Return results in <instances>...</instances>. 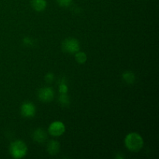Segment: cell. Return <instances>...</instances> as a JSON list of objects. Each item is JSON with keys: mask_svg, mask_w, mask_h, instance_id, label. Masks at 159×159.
I'll return each mask as SVG.
<instances>
[{"mask_svg": "<svg viewBox=\"0 0 159 159\" xmlns=\"http://www.w3.org/2000/svg\"><path fill=\"white\" fill-rule=\"evenodd\" d=\"M33 138L36 142L43 143L48 138V134L43 129L37 128L33 133Z\"/></svg>", "mask_w": 159, "mask_h": 159, "instance_id": "obj_7", "label": "cell"}, {"mask_svg": "<svg viewBox=\"0 0 159 159\" xmlns=\"http://www.w3.org/2000/svg\"><path fill=\"white\" fill-rule=\"evenodd\" d=\"M62 49L65 52L68 54H75L80 50V44L77 39L70 38L66 39L62 43Z\"/></svg>", "mask_w": 159, "mask_h": 159, "instance_id": "obj_3", "label": "cell"}, {"mask_svg": "<svg viewBox=\"0 0 159 159\" xmlns=\"http://www.w3.org/2000/svg\"><path fill=\"white\" fill-rule=\"evenodd\" d=\"M59 102L61 104L62 106H68L69 104V98H68L67 93H65V94H61V96H59Z\"/></svg>", "mask_w": 159, "mask_h": 159, "instance_id": "obj_12", "label": "cell"}, {"mask_svg": "<svg viewBox=\"0 0 159 159\" xmlns=\"http://www.w3.org/2000/svg\"><path fill=\"white\" fill-rule=\"evenodd\" d=\"M122 76L123 79L128 84H132L135 81V75L132 71H126Z\"/></svg>", "mask_w": 159, "mask_h": 159, "instance_id": "obj_10", "label": "cell"}, {"mask_svg": "<svg viewBox=\"0 0 159 159\" xmlns=\"http://www.w3.org/2000/svg\"><path fill=\"white\" fill-rule=\"evenodd\" d=\"M65 132V125L61 121H54L48 128V133L54 137L61 136Z\"/></svg>", "mask_w": 159, "mask_h": 159, "instance_id": "obj_4", "label": "cell"}, {"mask_svg": "<svg viewBox=\"0 0 159 159\" xmlns=\"http://www.w3.org/2000/svg\"><path fill=\"white\" fill-rule=\"evenodd\" d=\"M59 92L61 93V94H65V93H67V92H68V86H67L66 83H65V79L61 81L60 85H59Z\"/></svg>", "mask_w": 159, "mask_h": 159, "instance_id": "obj_13", "label": "cell"}, {"mask_svg": "<svg viewBox=\"0 0 159 159\" xmlns=\"http://www.w3.org/2000/svg\"><path fill=\"white\" fill-rule=\"evenodd\" d=\"M31 6L37 12H42L47 7L46 0H31Z\"/></svg>", "mask_w": 159, "mask_h": 159, "instance_id": "obj_9", "label": "cell"}, {"mask_svg": "<svg viewBox=\"0 0 159 159\" xmlns=\"http://www.w3.org/2000/svg\"><path fill=\"white\" fill-rule=\"evenodd\" d=\"M124 143L127 148L132 152H139L144 146V140L142 137L135 132L128 134L126 136Z\"/></svg>", "mask_w": 159, "mask_h": 159, "instance_id": "obj_1", "label": "cell"}, {"mask_svg": "<svg viewBox=\"0 0 159 159\" xmlns=\"http://www.w3.org/2000/svg\"><path fill=\"white\" fill-rule=\"evenodd\" d=\"M54 92L51 87H43L38 91V98L42 102H51L54 99Z\"/></svg>", "mask_w": 159, "mask_h": 159, "instance_id": "obj_5", "label": "cell"}, {"mask_svg": "<svg viewBox=\"0 0 159 159\" xmlns=\"http://www.w3.org/2000/svg\"><path fill=\"white\" fill-rule=\"evenodd\" d=\"M75 57L76 61L79 64H84L87 61V56L84 52L78 51V52L75 53Z\"/></svg>", "mask_w": 159, "mask_h": 159, "instance_id": "obj_11", "label": "cell"}, {"mask_svg": "<svg viewBox=\"0 0 159 159\" xmlns=\"http://www.w3.org/2000/svg\"><path fill=\"white\" fill-rule=\"evenodd\" d=\"M20 111H21L22 116H24V117H34L36 113V107L32 102H25L22 104Z\"/></svg>", "mask_w": 159, "mask_h": 159, "instance_id": "obj_6", "label": "cell"}, {"mask_svg": "<svg viewBox=\"0 0 159 159\" xmlns=\"http://www.w3.org/2000/svg\"><path fill=\"white\" fill-rule=\"evenodd\" d=\"M48 154L51 155H55L60 151V143L54 140H51L48 142V148H47Z\"/></svg>", "mask_w": 159, "mask_h": 159, "instance_id": "obj_8", "label": "cell"}, {"mask_svg": "<svg viewBox=\"0 0 159 159\" xmlns=\"http://www.w3.org/2000/svg\"><path fill=\"white\" fill-rule=\"evenodd\" d=\"M45 80H46V82H48V83L52 82L53 81H54V75L51 72L48 73V74L46 75V76H45Z\"/></svg>", "mask_w": 159, "mask_h": 159, "instance_id": "obj_15", "label": "cell"}, {"mask_svg": "<svg viewBox=\"0 0 159 159\" xmlns=\"http://www.w3.org/2000/svg\"><path fill=\"white\" fill-rule=\"evenodd\" d=\"M23 43L27 45V46H31V45H33V43H34V40L31 38H29V37H26V38H24V40H23Z\"/></svg>", "mask_w": 159, "mask_h": 159, "instance_id": "obj_16", "label": "cell"}, {"mask_svg": "<svg viewBox=\"0 0 159 159\" xmlns=\"http://www.w3.org/2000/svg\"><path fill=\"white\" fill-rule=\"evenodd\" d=\"M9 152L14 158L20 159L24 158L27 153V146L23 141L17 140L10 144Z\"/></svg>", "mask_w": 159, "mask_h": 159, "instance_id": "obj_2", "label": "cell"}, {"mask_svg": "<svg viewBox=\"0 0 159 159\" xmlns=\"http://www.w3.org/2000/svg\"><path fill=\"white\" fill-rule=\"evenodd\" d=\"M57 2L61 7H68L71 6L72 0H57Z\"/></svg>", "mask_w": 159, "mask_h": 159, "instance_id": "obj_14", "label": "cell"}]
</instances>
